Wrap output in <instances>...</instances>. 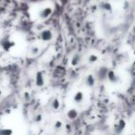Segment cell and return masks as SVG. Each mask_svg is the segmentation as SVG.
<instances>
[{"label":"cell","mask_w":135,"mask_h":135,"mask_svg":"<svg viewBox=\"0 0 135 135\" xmlns=\"http://www.w3.org/2000/svg\"><path fill=\"white\" fill-rule=\"evenodd\" d=\"M1 47L5 51H10L13 47H15V42L9 37H5L0 41Z\"/></svg>","instance_id":"1"},{"label":"cell","mask_w":135,"mask_h":135,"mask_svg":"<svg viewBox=\"0 0 135 135\" xmlns=\"http://www.w3.org/2000/svg\"><path fill=\"white\" fill-rule=\"evenodd\" d=\"M84 99H85V94L83 91L77 90L76 92H74L73 95H72V101L76 105H81L84 102Z\"/></svg>","instance_id":"2"},{"label":"cell","mask_w":135,"mask_h":135,"mask_svg":"<svg viewBox=\"0 0 135 135\" xmlns=\"http://www.w3.org/2000/svg\"><path fill=\"white\" fill-rule=\"evenodd\" d=\"M39 37L42 41L46 43V42H50L53 39L54 34H53L52 30H50V29H45V30L41 31V32L39 34Z\"/></svg>","instance_id":"3"},{"label":"cell","mask_w":135,"mask_h":135,"mask_svg":"<svg viewBox=\"0 0 135 135\" xmlns=\"http://www.w3.org/2000/svg\"><path fill=\"white\" fill-rule=\"evenodd\" d=\"M34 83L37 87H43L45 84V74L43 71H37L34 77Z\"/></svg>","instance_id":"4"},{"label":"cell","mask_w":135,"mask_h":135,"mask_svg":"<svg viewBox=\"0 0 135 135\" xmlns=\"http://www.w3.org/2000/svg\"><path fill=\"white\" fill-rule=\"evenodd\" d=\"M52 13H53V8L51 7H45V8H44L40 11L39 18L41 20H43V21H45V20L49 19V17L52 15Z\"/></svg>","instance_id":"5"},{"label":"cell","mask_w":135,"mask_h":135,"mask_svg":"<svg viewBox=\"0 0 135 135\" xmlns=\"http://www.w3.org/2000/svg\"><path fill=\"white\" fill-rule=\"evenodd\" d=\"M96 83V78L94 74H87L84 78V84L89 88H93Z\"/></svg>","instance_id":"6"},{"label":"cell","mask_w":135,"mask_h":135,"mask_svg":"<svg viewBox=\"0 0 135 135\" xmlns=\"http://www.w3.org/2000/svg\"><path fill=\"white\" fill-rule=\"evenodd\" d=\"M66 117H67L68 119L70 120V121L75 120L76 118L79 117V111H78V109L75 108V107H71V108H70L67 111Z\"/></svg>","instance_id":"7"},{"label":"cell","mask_w":135,"mask_h":135,"mask_svg":"<svg viewBox=\"0 0 135 135\" xmlns=\"http://www.w3.org/2000/svg\"><path fill=\"white\" fill-rule=\"evenodd\" d=\"M81 56L80 54H78V53H75V54H73L71 56V57H70V64L71 67L75 68V67H78V66L80 65V63H81Z\"/></svg>","instance_id":"8"},{"label":"cell","mask_w":135,"mask_h":135,"mask_svg":"<svg viewBox=\"0 0 135 135\" xmlns=\"http://www.w3.org/2000/svg\"><path fill=\"white\" fill-rule=\"evenodd\" d=\"M41 52V47L37 45H32L29 48L28 51V55L31 56V57H33V56H36L40 54Z\"/></svg>","instance_id":"9"},{"label":"cell","mask_w":135,"mask_h":135,"mask_svg":"<svg viewBox=\"0 0 135 135\" xmlns=\"http://www.w3.org/2000/svg\"><path fill=\"white\" fill-rule=\"evenodd\" d=\"M126 127V122L123 119H119L118 122H116L114 126V131L117 133H121L123 131V129Z\"/></svg>","instance_id":"10"},{"label":"cell","mask_w":135,"mask_h":135,"mask_svg":"<svg viewBox=\"0 0 135 135\" xmlns=\"http://www.w3.org/2000/svg\"><path fill=\"white\" fill-rule=\"evenodd\" d=\"M107 78L111 83H117L118 81V80H119L118 76L117 75V74L115 73V71H113V70H108V71H107Z\"/></svg>","instance_id":"11"},{"label":"cell","mask_w":135,"mask_h":135,"mask_svg":"<svg viewBox=\"0 0 135 135\" xmlns=\"http://www.w3.org/2000/svg\"><path fill=\"white\" fill-rule=\"evenodd\" d=\"M99 59V56L95 53H91L87 56V58H86V61L89 65H93V64H95L96 62L98 61Z\"/></svg>","instance_id":"12"},{"label":"cell","mask_w":135,"mask_h":135,"mask_svg":"<svg viewBox=\"0 0 135 135\" xmlns=\"http://www.w3.org/2000/svg\"><path fill=\"white\" fill-rule=\"evenodd\" d=\"M61 107V101H60L59 97H55L51 101V108L54 111H57Z\"/></svg>","instance_id":"13"},{"label":"cell","mask_w":135,"mask_h":135,"mask_svg":"<svg viewBox=\"0 0 135 135\" xmlns=\"http://www.w3.org/2000/svg\"><path fill=\"white\" fill-rule=\"evenodd\" d=\"M64 126V123L62 120L60 119H57L56 120V121L54 122V124H53V127H54L55 129H56V131H58V129H61L62 128H63Z\"/></svg>","instance_id":"14"},{"label":"cell","mask_w":135,"mask_h":135,"mask_svg":"<svg viewBox=\"0 0 135 135\" xmlns=\"http://www.w3.org/2000/svg\"><path fill=\"white\" fill-rule=\"evenodd\" d=\"M34 119H35L36 122H41L42 120H43V115H42V114H37L35 116V118H34Z\"/></svg>","instance_id":"15"},{"label":"cell","mask_w":135,"mask_h":135,"mask_svg":"<svg viewBox=\"0 0 135 135\" xmlns=\"http://www.w3.org/2000/svg\"><path fill=\"white\" fill-rule=\"evenodd\" d=\"M3 95V91L2 90H0V97Z\"/></svg>","instance_id":"16"}]
</instances>
